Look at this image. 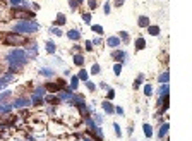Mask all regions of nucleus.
<instances>
[{"label":"nucleus","instance_id":"f257e3e1","mask_svg":"<svg viewBox=\"0 0 192 141\" xmlns=\"http://www.w3.org/2000/svg\"><path fill=\"white\" fill-rule=\"evenodd\" d=\"M28 55H26V50L22 48H14L7 53V62H9L10 66V70L9 72H19L22 67L28 64Z\"/></svg>","mask_w":192,"mask_h":141},{"label":"nucleus","instance_id":"f03ea898","mask_svg":"<svg viewBox=\"0 0 192 141\" xmlns=\"http://www.w3.org/2000/svg\"><path fill=\"white\" fill-rule=\"evenodd\" d=\"M39 29V24L36 21H17L12 24V31L17 35H35Z\"/></svg>","mask_w":192,"mask_h":141},{"label":"nucleus","instance_id":"7ed1b4c3","mask_svg":"<svg viewBox=\"0 0 192 141\" xmlns=\"http://www.w3.org/2000/svg\"><path fill=\"white\" fill-rule=\"evenodd\" d=\"M4 43L5 45H14V47H21V45H26L28 40L22 35H17V33H7L4 36Z\"/></svg>","mask_w":192,"mask_h":141},{"label":"nucleus","instance_id":"20e7f679","mask_svg":"<svg viewBox=\"0 0 192 141\" xmlns=\"http://www.w3.org/2000/svg\"><path fill=\"white\" fill-rule=\"evenodd\" d=\"M48 131L52 132V134H55V136H62V134H65L67 132V128L64 126V124L52 120V122H48Z\"/></svg>","mask_w":192,"mask_h":141},{"label":"nucleus","instance_id":"39448f33","mask_svg":"<svg viewBox=\"0 0 192 141\" xmlns=\"http://www.w3.org/2000/svg\"><path fill=\"white\" fill-rule=\"evenodd\" d=\"M31 105V98L26 97H21V98H16L12 101V109H26V107Z\"/></svg>","mask_w":192,"mask_h":141},{"label":"nucleus","instance_id":"423d86ee","mask_svg":"<svg viewBox=\"0 0 192 141\" xmlns=\"http://www.w3.org/2000/svg\"><path fill=\"white\" fill-rule=\"evenodd\" d=\"M26 55H28V59H35L38 55V45H36V41H28L26 43Z\"/></svg>","mask_w":192,"mask_h":141},{"label":"nucleus","instance_id":"0eeeda50","mask_svg":"<svg viewBox=\"0 0 192 141\" xmlns=\"http://www.w3.org/2000/svg\"><path fill=\"white\" fill-rule=\"evenodd\" d=\"M57 97L60 101H67V103H70V100H72V97H74V93H72V90L70 88H65L62 90V91H57Z\"/></svg>","mask_w":192,"mask_h":141},{"label":"nucleus","instance_id":"6e6552de","mask_svg":"<svg viewBox=\"0 0 192 141\" xmlns=\"http://www.w3.org/2000/svg\"><path fill=\"white\" fill-rule=\"evenodd\" d=\"M112 59H113L115 62H118V64H124L127 59V52L125 50H117L115 48L113 52H112Z\"/></svg>","mask_w":192,"mask_h":141},{"label":"nucleus","instance_id":"1a4fd4ad","mask_svg":"<svg viewBox=\"0 0 192 141\" xmlns=\"http://www.w3.org/2000/svg\"><path fill=\"white\" fill-rule=\"evenodd\" d=\"M45 101H46V103H50V105L52 107H55V105H58V103H60V100H58V97L57 95H45V98H43Z\"/></svg>","mask_w":192,"mask_h":141},{"label":"nucleus","instance_id":"9d476101","mask_svg":"<svg viewBox=\"0 0 192 141\" xmlns=\"http://www.w3.org/2000/svg\"><path fill=\"white\" fill-rule=\"evenodd\" d=\"M120 43H122V41H120L118 36H110L108 40H106V45H108L110 48H117V47H120Z\"/></svg>","mask_w":192,"mask_h":141},{"label":"nucleus","instance_id":"9b49d317","mask_svg":"<svg viewBox=\"0 0 192 141\" xmlns=\"http://www.w3.org/2000/svg\"><path fill=\"white\" fill-rule=\"evenodd\" d=\"M67 38L72 40V41H79L81 40V33H79L77 29H69L67 31Z\"/></svg>","mask_w":192,"mask_h":141},{"label":"nucleus","instance_id":"f8f14e48","mask_svg":"<svg viewBox=\"0 0 192 141\" xmlns=\"http://www.w3.org/2000/svg\"><path fill=\"white\" fill-rule=\"evenodd\" d=\"M101 107H103V110H105V114H115V107L110 103V100H105L103 103H101Z\"/></svg>","mask_w":192,"mask_h":141},{"label":"nucleus","instance_id":"ddd939ff","mask_svg":"<svg viewBox=\"0 0 192 141\" xmlns=\"http://www.w3.org/2000/svg\"><path fill=\"white\" fill-rule=\"evenodd\" d=\"M39 74L45 76V78H53V76H55V70L50 69V67H41V69H39Z\"/></svg>","mask_w":192,"mask_h":141},{"label":"nucleus","instance_id":"4468645a","mask_svg":"<svg viewBox=\"0 0 192 141\" xmlns=\"http://www.w3.org/2000/svg\"><path fill=\"white\" fill-rule=\"evenodd\" d=\"M149 24H151L149 17H146V16H139V19H137V26H141V28H148Z\"/></svg>","mask_w":192,"mask_h":141},{"label":"nucleus","instance_id":"2eb2a0df","mask_svg":"<svg viewBox=\"0 0 192 141\" xmlns=\"http://www.w3.org/2000/svg\"><path fill=\"white\" fill-rule=\"evenodd\" d=\"M84 60H86V59H84L83 53H74V64H76V66L83 67L84 66Z\"/></svg>","mask_w":192,"mask_h":141},{"label":"nucleus","instance_id":"dca6fc26","mask_svg":"<svg viewBox=\"0 0 192 141\" xmlns=\"http://www.w3.org/2000/svg\"><path fill=\"white\" fill-rule=\"evenodd\" d=\"M45 90H46V91H50V93L60 91V88L57 86V83H46V84H45Z\"/></svg>","mask_w":192,"mask_h":141},{"label":"nucleus","instance_id":"f3484780","mask_svg":"<svg viewBox=\"0 0 192 141\" xmlns=\"http://www.w3.org/2000/svg\"><path fill=\"white\" fill-rule=\"evenodd\" d=\"M46 52L50 53V55H53V53L57 52V45L53 43L52 40H48V41H46Z\"/></svg>","mask_w":192,"mask_h":141},{"label":"nucleus","instance_id":"a211bd4d","mask_svg":"<svg viewBox=\"0 0 192 141\" xmlns=\"http://www.w3.org/2000/svg\"><path fill=\"white\" fill-rule=\"evenodd\" d=\"M144 48H146V40H144L142 36H139L135 40V50H144Z\"/></svg>","mask_w":192,"mask_h":141},{"label":"nucleus","instance_id":"6ab92c4d","mask_svg":"<svg viewBox=\"0 0 192 141\" xmlns=\"http://www.w3.org/2000/svg\"><path fill=\"white\" fill-rule=\"evenodd\" d=\"M10 97H12V91H4L2 95H0V105H5Z\"/></svg>","mask_w":192,"mask_h":141},{"label":"nucleus","instance_id":"aec40b11","mask_svg":"<svg viewBox=\"0 0 192 141\" xmlns=\"http://www.w3.org/2000/svg\"><path fill=\"white\" fill-rule=\"evenodd\" d=\"M35 97H41L45 98V95H46V90H45V86H38V88L35 90V93H33Z\"/></svg>","mask_w":192,"mask_h":141},{"label":"nucleus","instance_id":"412c9836","mask_svg":"<svg viewBox=\"0 0 192 141\" xmlns=\"http://www.w3.org/2000/svg\"><path fill=\"white\" fill-rule=\"evenodd\" d=\"M166 132H168V122H165L160 128V132H158V138H165L166 136Z\"/></svg>","mask_w":192,"mask_h":141},{"label":"nucleus","instance_id":"4be33fe9","mask_svg":"<svg viewBox=\"0 0 192 141\" xmlns=\"http://www.w3.org/2000/svg\"><path fill=\"white\" fill-rule=\"evenodd\" d=\"M118 38H120V41H124V43H129V41H131V36H129V33H127V31H120Z\"/></svg>","mask_w":192,"mask_h":141},{"label":"nucleus","instance_id":"5701e85b","mask_svg":"<svg viewBox=\"0 0 192 141\" xmlns=\"http://www.w3.org/2000/svg\"><path fill=\"white\" fill-rule=\"evenodd\" d=\"M148 33H149V35H153V36H158V35H160V26H151V24H149V26H148Z\"/></svg>","mask_w":192,"mask_h":141},{"label":"nucleus","instance_id":"b1692460","mask_svg":"<svg viewBox=\"0 0 192 141\" xmlns=\"http://www.w3.org/2000/svg\"><path fill=\"white\" fill-rule=\"evenodd\" d=\"M77 86H79V78L77 76H72L70 78V90L74 91V90H77Z\"/></svg>","mask_w":192,"mask_h":141},{"label":"nucleus","instance_id":"393cba45","mask_svg":"<svg viewBox=\"0 0 192 141\" xmlns=\"http://www.w3.org/2000/svg\"><path fill=\"white\" fill-rule=\"evenodd\" d=\"M142 129H144V134H146V138H151V136H153V128H151L149 124H144Z\"/></svg>","mask_w":192,"mask_h":141},{"label":"nucleus","instance_id":"a878e982","mask_svg":"<svg viewBox=\"0 0 192 141\" xmlns=\"http://www.w3.org/2000/svg\"><path fill=\"white\" fill-rule=\"evenodd\" d=\"M77 78H79V81H84V83H86L87 78H89V74H87L84 69H81V70H79V74H77Z\"/></svg>","mask_w":192,"mask_h":141},{"label":"nucleus","instance_id":"bb28decb","mask_svg":"<svg viewBox=\"0 0 192 141\" xmlns=\"http://www.w3.org/2000/svg\"><path fill=\"white\" fill-rule=\"evenodd\" d=\"M12 7H19V5H29L26 0H9Z\"/></svg>","mask_w":192,"mask_h":141},{"label":"nucleus","instance_id":"cd10ccee","mask_svg":"<svg viewBox=\"0 0 192 141\" xmlns=\"http://www.w3.org/2000/svg\"><path fill=\"white\" fill-rule=\"evenodd\" d=\"M64 24H65V16L62 12H58L57 14V26H64Z\"/></svg>","mask_w":192,"mask_h":141},{"label":"nucleus","instance_id":"c85d7f7f","mask_svg":"<svg viewBox=\"0 0 192 141\" xmlns=\"http://www.w3.org/2000/svg\"><path fill=\"white\" fill-rule=\"evenodd\" d=\"M142 81H144V74H139V76H137V79L134 81V90L139 88L141 84H142Z\"/></svg>","mask_w":192,"mask_h":141},{"label":"nucleus","instance_id":"c756f323","mask_svg":"<svg viewBox=\"0 0 192 141\" xmlns=\"http://www.w3.org/2000/svg\"><path fill=\"white\" fill-rule=\"evenodd\" d=\"M91 29H93V33H96V35H103V28L100 26V24H93L91 26Z\"/></svg>","mask_w":192,"mask_h":141},{"label":"nucleus","instance_id":"7c9ffc66","mask_svg":"<svg viewBox=\"0 0 192 141\" xmlns=\"http://www.w3.org/2000/svg\"><path fill=\"white\" fill-rule=\"evenodd\" d=\"M144 95H146V97H151V95H153V86H151V84H146V86H144Z\"/></svg>","mask_w":192,"mask_h":141},{"label":"nucleus","instance_id":"2f4dec72","mask_svg":"<svg viewBox=\"0 0 192 141\" xmlns=\"http://www.w3.org/2000/svg\"><path fill=\"white\" fill-rule=\"evenodd\" d=\"M87 5H89V9L91 10H94L96 7L100 5V2H98V0H87Z\"/></svg>","mask_w":192,"mask_h":141},{"label":"nucleus","instance_id":"473e14b6","mask_svg":"<svg viewBox=\"0 0 192 141\" xmlns=\"http://www.w3.org/2000/svg\"><path fill=\"white\" fill-rule=\"evenodd\" d=\"M158 79H160V83H161V84L168 83V72H166V70H165V72H163V74L160 76V78H158Z\"/></svg>","mask_w":192,"mask_h":141},{"label":"nucleus","instance_id":"72a5a7b5","mask_svg":"<svg viewBox=\"0 0 192 141\" xmlns=\"http://www.w3.org/2000/svg\"><path fill=\"white\" fill-rule=\"evenodd\" d=\"M113 72H115V76H120V72H122V64H115L113 66Z\"/></svg>","mask_w":192,"mask_h":141},{"label":"nucleus","instance_id":"f704fd0d","mask_svg":"<svg viewBox=\"0 0 192 141\" xmlns=\"http://www.w3.org/2000/svg\"><path fill=\"white\" fill-rule=\"evenodd\" d=\"M106 98H108V100H113V98H115V90L113 88L106 90Z\"/></svg>","mask_w":192,"mask_h":141},{"label":"nucleus","instance_id":"c9c22d12","mask_svg":"<svg viewBox=\"0 0 192 141\" xmlns=\"http://www.w3.org/2000/svg\"><path fill=\"white\" fill-rule=\"evenodd\" d=\"M100 70H101V69H100V64H93V67H91V74H94V76H96V74H100Z\"/></svg>","mask_w":192,"mask_h":141},{"label":"nucleus","instance_id":"e433bc0d","mask_svg":"<svg viewBox=\"0 0 192 141\" xmlns=\"http://www.w3.org/2000/svg\"><path fill=\"white\" fill-rule=\"evenodd\" d=\"M103 10H105L106 16L110 14V10H112V4H110V0H106V2H105V7H103Z\"/></svg>","mask_w":192,"mask_h":141},{"label":"nucleus","instance_id":"4c0bfd02","mask_svg":"<svg viewBox=\"0 0 192 141\" xmlns=\"http://www.w3.org/2000/svg\"><path fill=\"white\" fill-rule=\"evenodd\" d=\"M83 21L86 22V24H89V22H91V14H89V12H84V14H83Z\"/></svg>","mask_w":192,"mask_h":141},{"label":"nucleus","instance_id":"58836bf2","mask_svg":"<svg viewBox=\"0 0 192 141\" xmlns=\"http://www.w3.org/2000/svg\"><path fill=\"white\" fill-rule=\"evenodd\" d=\"M50 33H52V35H55V36H62L60 28H52V29H50Z\"/></svg>","mask_w":192,"mask_h":141},{"label":"nucleus","instance_id":"ea45409f","mask_svg":"<svg viewBox=\"0 0 192 141\" xmlns=\"http://www.w3.org/2000/svg\"><path fill=\"white\" fill-rule=\"evenodd\" d=\"M113 129H115V134H117V136H118V138L122 136V131H120V126H118V124H117V122H115V124H113Z\"/></svg>","mask_w":192,"mask_h":141},{"label":"nucleus","instance_id":"a19ab883","mask_svg":"<svg viewBox=\"0 0 192 141\" xmlns=\"http://www.w3.org/2000/svg\"><path fill=\"white\" fill-rule=\"evenodd\" d=\"M86 86H87V90H89V91H94V90H96V84L91 83V81H86Z\"/></svg>","mask_w":192,"mask_h":141},{"label":"nucleus","instance_id":"79ce46f5","mask_svg":"<svg viewBox=\"0 0 192 141\" xmlns=\"http://www.w3.org/2000/svg\"><path fill=\"white\" fill-rule=\"evenodd\" d=\"M101 122H103V117H101L100 114H94V124H98V126H100Z\"/></svg>","mask_w":192,"mask_h":141},{"label":"nucleus","instance_id":"37998d69","mask_svg":"<svg viewBox=\"0 0 192 141\" xmlns=\"http://www.w3.org/2000/svg\"><path fill=\"white\" fill-rule=\"evenodd\" d=\"M91 43H93V45H94V47H100V45H101V43H103V41H101V38H94V40H93V41H91Z\"/></svg>","mask_w":192,"mask_h":141},{"label":"nucleus","instance_id":"c03bdc74","mask_svg":"<svg viewBox=\"0 0 192 141\" xmlns=\"http://www.w3.org/2000/svg\"><path fill=\"white\" fill-rule=\"evenodd\" d=\"M124 2H125V0H113V5H115V7H122Z\"/></svg>","mask_w":192,"mask_h":141},{"label":"nucleus","instance_id":"a18cd8bd","mask_svg":"<svg viewBox=\"0 0 192 141\" xmlns=\"http://www.w3.org/2000/svg\"><path fill=\"white\" fill-rule=\"evenodd\" d=\"M115 114H118V115H124V109H122V107H115Z\"/></svg>","mask_w":192,"mask_h":141},{"label":"nucleus","instance_id":"49530a36","mask_svg":"<svg viewBox=\"0 0 192 141\" xmlns=\"http://www.w3.org/2000/svg\"><path fill=\"white\" fill-rule=\"evenodd\" d=\"M86 50H87V52H91V50H93V43H91V41H86Z\"/></svg>","mask_w":192,"mask_h":141},{"label":"nucleus","instance_id":"de8ad7c7","mask_svg":"<svg viewBox=\"0 0 192 141\" xmlns=\"http://www.w3.org/2000/svg\"><path fill=\"white\" fill-rule=\"evenodd\" d=\"M100 86H101V88H103V90H108V84H106V83H101Z\"/></svg>","mask_w":192,"mask_h":141},{"label":"nucleus","instance_id":"09e8293b","mask_svg":"<svg viewBox=\"0 0 192 141\" xmlns=\"http://www.w3.org/2000/svg\"><path fill=\"white\" fill-rule=\"evenodd\" d=\"M79 50H81V48H79V45H76L74 48H72V52H76V53H77V52H79Z\"/></svg>","mask_w":192,"mask_h":141}]
</instances>
